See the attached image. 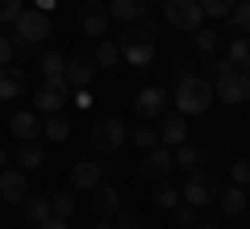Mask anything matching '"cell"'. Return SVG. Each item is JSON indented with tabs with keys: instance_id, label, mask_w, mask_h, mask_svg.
<instances>
[{
	"instance_id": "cell-1",
	"label": "cell",
	"mask_w": 250,
	"mask_h": 229,
	"mask_svg": "<svg viewBox=\"0 0 250 229\" xmlns=\"http://www.w3.org/2000/svg\"><path fill=\"white\" fill-rule=\"evenodd\" d=\"M213 80H205V75H196V71L188 67V62H179V80H175V113L184 117H200L208 113V104H213Z\"/></svg>"
},
{
	"instance_id": "cell-2",
	"label": "cell",
	"mask_w": 250,
	"mask_h": 229,
	"mask_svg": "<svg viewBox=\"0 0 250 229\" xmlns=\"http://www.w3.org/2000/svg\"><path fill=\"white\" fill-rule=\"evenodd\" d=\"M117 50H121L125 62H134V67H150L154 62V38L146 34V29L129 25L121 38H117Z\"/></svg>"
},
{
	"instance_id": "cell-3",
	"label": "cell",
	"mask_w": 250,
	"mask_h": 229,
	"mask_svg": "<svg viewBox=\"0 0 250 229\" xmlns=\"http://www.w3.org/2000/svg\"><path fill=\"white\" fill-rule=\"evenodd\" d=\"M67 100H71V83L67 80H42L38 92H34V113L38 117H54V113H62Z\"/></svg>"
},
{
	"instance_id": "cell-4",
	"label": "cell",
	"mask_w": 250,
	"mask_h": 229,
	"mask_svg": "<svg viewBox=\"0 0 250 229\" xmlns=\"http://www.w3.org/2000/svg\"><path fill=\"white\" fill-rule=\"evenodd\" d=\"M163 21L184 29V34H192V29L205 25V9H200V0H167L163 4Z\"/></svg>"
},
{
	"instance_id": "cell-5",
	"label": "cell",
	"mask_w": 250,
	"mask_h": 229,
	"mask_svg": "<svg viewBox=\"0 0 250 229\" xmlns=\"http://www.w3.org/2000/svg\"><path fill=\"white\" fill-rule=\"evenodd\" d=\"M217 192H221V187H217V179L208 175V171H188L184 187H179L184 204H192V208H205V204H213Z\"/></svg>"
},
{
	"instance_id": "cell-6",
	"label": "cell",
	"mask_w": 250,
	"mask_h": 229,
	"mask_svg": "<svg viewBox=\"0 0 250 229\" xmlns=\"http://www.w3.org/2000/svg\"><path fill=\"white\" fill-rule=\"evenodd\" d=\"M125 142H129V125L117 121V117H108V121H96V125H92V146H96L100 154H117Z\"/></svg>"
},
{
	"instance_id": "cell-7",
	"label": "cell",
	"mask_w": 250,
	"mask_h": 229,
	"mask_svg": "<svg viewBox=\"0 0 250 229\" xmlns=\"http://www.w3.org/2000/svg\"><path fill=\"white\" fill-rule=\"evenodd\" d=\"M213 96L225 100V104H242V100H250V71H225L221 80H213Z\"/></svg>"
},
{
	"instance_id": "cell-8",
	"label": "cell",
	"mask_w": 250,
	"mask_h": 229,
	"mask_svg": "<svg viewBox=\"0 0 250 229\" xmlns=\"http://www.w3.org/2000/svg\"><path fill=\"white\" fill-rule=\"evenodd\" d=\"M13 29H17L21 42L38 46L42 38H50V13H42V9H21L17 21H13Z\"/></svg>"
},
{
	"instance_id": "cell-9",
	"label": "cell",
	"mask_w": 250,
	"mask_h": 229,
	"mask_svg": "<svg viewBox=\"0 0 250 229\" xmlns=\"http://www.w3.org/2000/svg\"><path fill=\"white\" fill-rule=\"evenodd\" d=\"M171 171H175V159H171L167 146H150L142 150V167H138V175L146 179V184H159V179H167Z\"/></svg>"
},
{
	"instance_id": "cell-10",
	"label": "cell",
	"mask_w": 250,
	"mask_h": 229,
	"mask_svg": "<svg viewBox=\"0 0 250 229\" xmlns=\"http://www.w3.org/2000/svg\"><path fill=\"white\" fill-rule=\"evenodd\" d=\"M108 0H83L80 4V29L88 38H104L108 34Z\"/></svg>"
},
{
	"instance_id": "cell-11",
	"label": "cell",
	"mask_w": 250,
	"mask_h": 229,
	"mask_svg": "<svg viewBox=\"0 0 250 229\" xmlns=\"http://www.w3.org/2000/svg\"><path fill=\"white\" fill-rule=\"evenodd\" d=\"M29 196V179L21 167H0V200H9V204H21Z\"/></svg>"
},
{
	"instance_id": "cell-12",
	"label": "cell",
	"mask_w": 250,
	"mask_h": 229,
	"mask_svg": "<svg viewBox=\"0 0 250 229\" xmlns=\"http://www.w3.org/2000/svg\"><path fill=\"white\" fill-rule=\"evenodd\" d=\"M96 62H92V54H75V59H67V67H62V80H67V83H71V88H88V83L92 80H96Z\"/></svg>"
},
{
	"instance_id": "cell-13",
	"label": "cell",
	"mask_w": 250,
	"mask_h": 229,
	"mask_svg": "<svg viewBox=\"0 0 250 229\" xmlns=\"http://www.w3.org/2000/svg\"><path fill=\"white\" fill-rule=\"evenodd\" d=\"M92 212H96L100 221H113L117 212H121V192H117L113 184H96L92 187Z\"/></svg>"
},
{
	"instance_id": "cell-14",
	"label": "cell",
	"mask_w": 250,
	"mask_h": 229,
	"mask_svg": "<svg viewBox=\"0 0 250 229\" xmlns=\"http://www.w3.org/2000/svg\"><path fill=\"white\" fill-rule=\"evenodd\" d=\"M134 113H138V121L163 117V113H167V92H163V88H142L134 96Z\"/></svg>"
},
{
	"instance_id": "cell-15",
	"label": "cell",
	"mask_w": 250,
	"mask_h": 229,
	"mask_svg": "<svg viewBox=\"0 0 250 229\" xmlns=\"http://www.w3.org/2000/svg\"><path fill=\"white\" fill-rule=\"evenodd\" d=\"M9 133H13L17 142H38V138H42V117H38L34 108L13 113V117H9Z\"/></svg>"
},
{
	"instance_id": "cell-16",
	"label": "cell",
	"mask_w": 250,
	"mask_h": 229,
	"mask_svg": "<svg viewBox=\"0 0 250 229\" xmlns=\"http://www.w3.org/2000/svg\"><path fill=\"white\" fill-rule=\"evenodd\" d=\"M146 0H108V17L121 21V25H142L146 21Z\"/></svg>"
},
{
	"instance_id": "cell-17",
	"label": "cell",
	"mask_w": 250,
	"mask_h": 229,
	"mask_svg": "<svg viewBox=\"0 0 250 229\" xmlns=\"http://www.w3.org/2000/svg\"><path fill=\"white\" fill-rule=\"evenodd\" d=\"M104 175H108L104 163H75L71 167V187L75 192H92L96 184H104Z\"/></svg>"
},
{
	"instance_id": "cell-18",
	"label": "cell",
	"mask_w": 250,
	"mask_h": 229,
	"mask_svg": "<svg viewBox=\"0 0 250 229\" xmlns=\"http://www.w3.org/2000/svg\"><path fill=\"white\" fill-rule=\"evenodd\" d=\"M179 142H188V121L184 113H163V125H159V146H179Z\"/></svg>"
},
{
	"instance_id": "cell-19",
	"label": "cell",
	"mask_w": 250,
	"mask_h": 229,
	"mask_svg": "<svg viewBox=\"0 0 250 229\" xmlns=\"http://www.w3.org/2000/svg\"><path fill=\"white\" fill-rule=\"evenodd\" d=\"M171 159H175V167L184 171H205V150L192 146V142H179V146H171Z\"/></svg>"
},
{
	"instance_id": "cell-20",
	"label": "cell",
	"mask_w": 250,
	"mask_h": 229,
	"mask_svg": "<svg viewBox=\"0 0 250 229\" xmlns=\"http://www.w3.org/2000/svg\"><path fill=\"white\" fill-rule=\"evenodd\" d=\"M25 88H29L25 71H21V67H9V62H4V67H0V100H17Z\"/></svg>"
},
{
	"instance_id": "cell-21",
	"label": "cell",
	"mask_w": 250,
	"mask_h": 229,
	"mask_svg": "<svg viewBox=\"0 0 250 229\" xmlns=\"http://www.w3.org/2000/svg\"><path fill=\"white\" fill-rule=\"evenodd\" d=\"M213 204L225 212V217H242V208H246V187H238V184L225 187V192H217Z\"/></svg>"
},
{
	"instance_id": "cell-22",
	"label": "cell",
	"mask_w": 250,
	"mask_h": 229,
	"mask_svg": "<svg viewBox=\"0 0 250 229\" xmlns=\"http://www.w3.org/2000/svg\"><path fill=\"white\" fill-rule=\"evenodd\" d=\"M13 163H17L21 171H38V167H46V154H42L38 142H21L17 154H13Z\"/></svg>"
},
{
	"instance_id": "cell-23",
	"label": "cell",
	"mask_w": 250,
	"mask_h": 229,
	"mask_svg": "<svg viewBox=\"0 0 250 229\" xmlns=\"http://www.w3.org/2000/svg\"><path fill=\"white\" fill-rule=\"evenodd\" d=\"M21 212H25L29 225H42V221L50 217V196H25V200H21Z\"/></svg>"
},
{
	"instance_id": "cell-24",
	"label": "cell",
	"mask_w": 250,
	"mask_h": 229,
	"mask_svg": "<svg viewBox=\"0 0 250 229\" xmlns=\"http://www.w3.org/2000/svg\"><path fill=\"white\" fill-rule=\"evenodd\" d=\"M42 138H46V142H54V146H62V142L71 138V121H67L62 113H54L50 121L42 125Z\"/></svg>"
},
{
	"instance_id": "cell-25",
	"label": "cell",
	"mask_w": 250,
	"mask_h": 229,
	"mask_svg": "<svg viewBox=\"0 0 250 229\" xmlns=\"http://www.w3.org/2000/svg\"><path fill=\"white\" fill-rule=\"evenodd\" d=\"M150 200H154V208L171 212V208H175L179 200H184V196H179V187H175V184H167V179H159V184H154V196H150Z\"/></svg>"
},
{
	"instance_id": "cell-26",
	"label": "cell",
	"mask_w": 250,
	"mask_h": 229,
	"mask_svg": "<svg viewBox=\"0 0 250 229\" xmlns=\"http://www.w3.org/2000/svg\"><path fill=\"white\" fill-rule=\"evenodd\" d=\"M92 62H96V67H117V62H121V50H117V42H108V38H96Z\"/></svg>"
},
{
	"instance_id": "cell-27",
	"label": "cell",
	"mask_w": 250,
	"mask_h": 229,
	"mask_svg": "<svg viewBox=\"0 0 250 229\" xmlns=\"http://www.w3.org/2000/svg\"><path fill=\"white\" fill-rule=\"evenodd\" d=\"M225 59H229L238 71H250V38H246V34H238V38L229 42V54H225Z\"/></svg>"
},
{
	"instance_id": "cell-28",
	"label": "cell",
	"mask_w": 250,
	"mask_h": 229,
	"mask_svg": "<svg viewBox=\"0 0 250 229\" xmlns=\"http://www.w3.org/2000/svg\"><path fill=\"white\" fill-rule=\"evenodd\" d=\"M38 67H42V80H62V67H67V59H62L59 50H42Z\"/></svg>"
},
{
	"instance_id": "cell-29",
	"label": "cell",
	"mask_w": 250,
	"mask_h": 229,
	"mask_svg": "<svg viewBox=\"0 0 250 229\" xmlns=\"http://www.w3.org/2000/svg\"><path fill=\"white\" fill-rule=\"evenodd\" d=\"M192 46H196L200 54H217L221 34H217V29H208V25H200V29H192Z\"/></svg>"
},
{
	"instance_id": "cell-30",
	"label": "cell",
	"mask_w": 250,
	"mask_h": 229,
	"mask_svg": "<svg viewBox=\"0 0 250 229\" xmlns=\"http://www.w3.org/2000/svg\"><path fill=\"white\" fill-rule=\"evenodd\" d=\"M129 142H134L138 150H150V146H159V129H150L146 121H138L134 129H129Z\"/></svg>"
},
{
	"instance_id": "cell-31",
	"label": "cell",
	"mask_w": 250,
	"mask_h": 229,
	"mask_svg": "<svg viewBox=\"0 0 250 229\" xmlns=\"http://www.w3.org/2000/svg\"><path fill=\"white\" fill-rule=\"evenodd\" d=\"M71 212H75V196H71V192H59V196H50V217L71 221Z\"/></svg>"
},
{
	"instance_id": "cell-32",
	"label": "cell",
	"mask_w": 250,
	"mask_h": 229,
	"mask_svg": "<svg viewBox=\"0 0 250 229\" xmlns=\"http://www.w3.org/2000/svg\"><path fill=\"white\" fill-rule=\"evenodd\" d=\"M242 0H200V9H205V17H229L233 9H238Z\"/></svg>"
},
{
	"instance_id": "cell-33",
	"label": "cell",
	"mask_w": 250,
	"mask_h": 229,
	"mask_svg": "<svg viewBox=\"0 0 250 229\" xmlns=\"http://www.w3.org/2000/svg\"><path fill=\"white\" fill-rule=\"evenodd\" d=\"M171 212H175V225H179V229H192V225L200 221V217H196V208H192V204H184V200H179Z\"/></svg>"
},
{
	"instance_id": "cell-34",
	"label": "cell",
	"mask_w": 250,
	"mask_h": 229,
	"mask_svg": "<svg viewBox=\"0 0 250 229\" xmlns=\"http://www.w3.org/2000/svg\"><path fill=\"white\" fill-rule=\"evenodd\" d=\"M229 179L238 187H250V159H238V163H229Z\"/></svg>"
},
{
	"instance_id": "cell-35",
	"label": "cell",
	"mask_w": 250,
	"mask_h": 229,
	"mask_svg": "<svg viewBox=\"0 0 250 229\" xmlns=\"http://www.w3.org/2000/svg\"><path fill=\"white\" fill-rule=\"evenodd\" d=\"M225 71H233V62L225 59V54H221V59H217V54H208V71H205V80H221Z\"/></svg>"
},
{
	"instance_id": "cell-36",
	"label": "cell",
	"mask_w": 250,
	"mask_h": 229,
	"mask_svg": "<svg viewBox=\"0 0 250 229\" xmlns=\"http://www.w3.org/2000/svg\"><path fill=\"white\" fill-rule=\"evenodd\" d=\"M229 17H233V25H238V34H246V38H250V0H246V4H238Z\"/></svg>"
},
{
	"instance_id": "cell-37",
	"label": "cell",
	"mask_w": 250,
	"mask_h": 229,
	"mask_svg": "<svg viewBox=\"0 0 250 229\" xmlns=\"http://www.w3.org/2000/svg\"><path fill=\"white\" fill-rule=\"evenodd\" d=\"M21 9H25V0H0V25L4 21H17Z\"/></svg>"
},
{
	"instance_id": "cell-38",
	"label": "cell",
	"mask_w": 250,
	"mask_h": 229,
	"mask_svg": "<svg viewBox=\"0 0 250 229\" xmlns=\"http://www.w3.org/2000/svg\"><path fill=\"white\" fill-rule=\"evenodd\" d=\"M113 225H117V229H142V221H138L134 212H117V217H113Z\"/></svg>"
},
{
	"instance_id": "cell-39",
	"label": "cell",
	"mask_w": 250,
	"mask_h": 229,
	"mask_svg": "<svg viewBox=\"0 0 250 229\" xmlns=\"http://www.w3.org/2000/svg\"><path fill=\"white\" fill-rule=\"evenodd\" d=\"M13 42V59H34V46L29 42H21V38H9Z\"/></svg>"
},
{
	"instance_id": "cell-40",
	"label": "cell",
	"mask_w": 250,
	"mask_h": 229,
	"mask_svg": "<svg viewBox=\"0 0 250 229\" xmlns=\"http://www.w3.org/2000/svg\"><path fill=\"white\" fill-rule=\"evenodd\" d=\"M4 62H13V42L0 34V67H4Z\"/></svg>"
},
{
	"instance_id": "cell-41",
	"label": "cell",
	"mask_w": 250,
	"mask_h": 229,
	"mask_svg": "<svg viewBox=\"0 0 250 229\" xmlns=\"http://www.w3.org/2000/svg\"><path fill=\"white\" fill-rule=\"evenodd\" d=\"M38 229H67V221H62V217H46Z\"/></svg>"
},
{
	"instance_id": "cell-42",
	"label": "cell",
	"mask_w": 250,
	"mask_h": 229,
	"mask_svg": "<svg viewBox=\"0 0 250 229\" xmlns=\"http://www.w3.org/2000/svg\"><path fill=\"white\" fill-rule=\"evenodd\" d=\"M34 4H38V9H42V13H50L54 4H59V0H34Z\"/></svg>"
},
{
	"instance_id": "cell-43",
	"label": "cell",
	"mask_w": 250,
	"mask_h": 229,
	"mask_svg": "<svg viewBox=\"0 0 250 229\" xmlns=\"http://www.w3.org/2000/svg\"><path fill=\"white\" fill-rule=\"evenodd\" d=\"M92 229H117V225H113V221H96V225H92Z\"/></svg>"
},
{
	"instance_id": "cell-44",
	"label": "cell",
	"mask_w": 250,
	"mask_h": 229,
	"mask_svg": "<svg viewBox=\"0 0 250 229\" xmlns=\"http://www.w3.org/2000/svg\"><path fill=\"white\" fill-rule=\"evenodd\" d=\"M0 167H9V150L0 146Z\"/></svg>"
},
{
	"instance_id": "cell-45",
	"label": "cell",
	"mask_w": 250,
	"mask_h": 229,
	"mask_svg": "<svg viewBox=\"0 0 250 229\" xmlns=\"http://www.w3.org/2000/svg\"><path fill=\"white\" fill-rule=\"evenodd\" d=\"M192 229H217V225H208V221H196V225H192Z\"/></svg>"
},
{
	"instance_id": "cell-46",
	"label": "cell",
	"mask_w": 250,
	"mask_h": 229,
	"mask_svg": "<svg viewBox=\"0 0 250 229\" xmlns=\"http://www.w3.org/2000/svg\"><path fill=\"white\" fill-rule=\"evenodd\" d=\"M146 4H167V0H146Z\"/></svg>"
},
{
	"instance_id": "cell-47",
	"label": "cell",
	"mask_w": 250,
	"mask_h": 229,
	"mask_svg": "<svg viewBox=\"0 0 250 229\" xmlns=\"http://www.w3.org/2000/svg\"><path fill=\"white\" fill-rule=\"evenodd\" d=\"M246 204H250V187H246Z\"/></svg>"
}]
</instances>
